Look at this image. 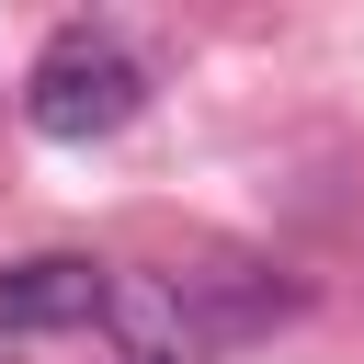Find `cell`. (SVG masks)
<instances>
[{
  "mask_svg": "<svg viewBox=\"0 0 364 364\" xmlns=\"http://www.w3.org/2000/svg\"><path fill=\"white\" fill-rule=\"evenodd\" d=\"M136 114H148V68H136L125 34H102V23H57V34L34 46V68H23V125H34V136L91 148V136H125Z\"/></svg>",
  "mask_w": 364,
  "mask_h": 364,
  "instance_id": "6da1fadb",
  "label": "cell"
},
{
  "mask_svg": "<svg viewBox=\"0 0 364 364\" xmlns=\"http://www.w3.org/2000/svg\"><path fill=\"white\" fill-rule=\"evenodd\" d=\"M114 307V273L91 250H34V262H0V330H80Z\"/></svg>",
  "mask_w": 364,
  "mask_h": 364,
  "instance_id": "7a4b0ae2",
  "label": "cell"
}]
</instances>
